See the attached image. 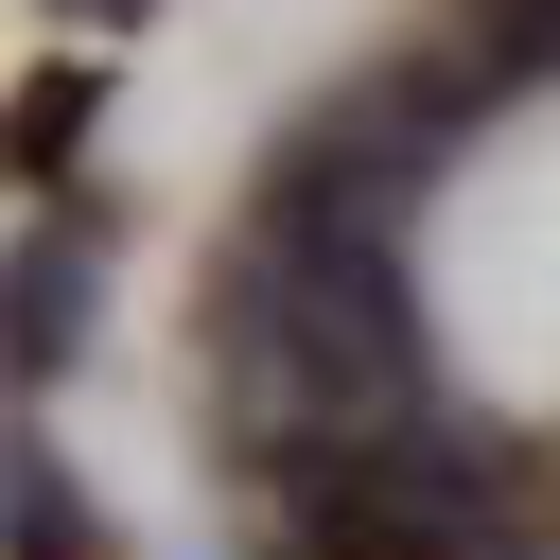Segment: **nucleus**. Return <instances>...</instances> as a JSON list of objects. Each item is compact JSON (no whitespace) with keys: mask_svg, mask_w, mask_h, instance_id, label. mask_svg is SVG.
<instances>
[{"mask_svg":"<svg viewBox=\"0 0 560 560\" xmlns=\"http://www.w3.org/2000/svg\"><path fill=\"white\" fill-rule=\"evenodd\" d=\"M210 350H228V402L262 438H315L332 455V438L420 420V315H402V262L368 228H280L262 210V245L210 298Z\"/></svg>","mask_w":560,"mask_h":560,"instance_id":"f257e3e1","label":"nucleus"},{"mask_svg":"<svg viewBox=\"0 0 560 560\" xmlns=\"http://www.w3.org/2000/svg\"><path fill=\"white\" fill-rule=\"evenodd\" d=\"M52 350H88V262H18V368H52Z\"/></svg>","mask_w":560,"mask_h":560,"instance_id":"f03ea898","label":"nucleus"},{"mask_svg":"<svg viewBox=\"0 0 560 560\" xmlns=\"http://www.w3.org/2000/svg\"><path fill=\"white\" fill-rule=\"evenodd\" d=\"M18 560H105V525L52 490V455H18Z\"/></svg>","mask_w":560,"mask_h":560,"instance_id":"7ed1b4c3","label":"nucleus"}]
</instances>
